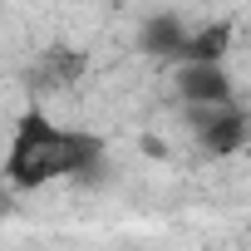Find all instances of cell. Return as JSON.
<instances>
[{
	"mask_svg": "<svg viewBox=\"0 0 251 251\" xmlns=\"http://www.w3.org/2000/svg\"><path fill=\"white\" fill-rule=\"evenodd\" d=\"M177 94L192 108H231L236 103V84L222 64H182L177 69Z\"/></svg>",
	"mask_w": 251,
	"mask_h": 251,
	"instance_id": "obj_4",
	"label": "cell"
},
{
	"mask_svg": "<svg viewBox=\"0 0 251 251\" xmlns=\"http://www.w3.org/2000/svg\"><path fill=\"white\" fill-rule=\"evenodd\" d=\"M5 212H10V197H0V217H5Z\"/></svg>",
	"mask_w": 251,
	"mask_h": 251,
	"instance_id": "obj_7",
	"label": "cell"
},
{
	"mask_svg": "<svg viewBox=\"0 0 251 251\" xmlns=\"http://www.w3.org/2000/svg\"><path fill=\"white\" fill-rule=\"evenodd\" d=\"M138 45H143L148 54H158V59H177L182 45H187V25H182V15H173V10L148 15L143 30H138Z\"/></svg>",
	"mask_w": 251,
	"mask_h": 251,
	"instance_id": "obj_5",
	"label": "cell"
},
{
	"mask_svg": "<svg viewBox=\"0 0 251 251\" xmlns=\"http://www.w3.org/2000/svg\"><path fill=\"white\" fill-rule=\"evenodd\" d=\"M192 128L202 133V148L212 158H231L246 148V108H192Z\"/></svg>",
	"mask_w": 251,
	"mask_h": 251,
	"instance_id": "obj_3",
	"label": "cell"
},
{
	"mask_svg": "<svg viewBox=\"0 0 251 251\" xmlns=\"http://www.w3.org/2000/svg\"><path fill=\"white\" fill-rule=\"evenodd\" d=\"M226 45H231V20H217V25H207V30H197V35H187V45H182V64H222V54H226Z\"/></svg>",
	"mask_w": 251,
	"mask_h": 251,
	"instance_id": "obj_6",
	"label": "cell"
},
{
	"mask_svg": "<svg viewBox=\"0 0 251 251\" xmlns=\"http://www.w3.org/2000/svg\"><path fill=\"white\" fill-rule=\"evenodd\" d=\"M84 69H89V54H84V50H74V45H50V50H40V59L25 69V89H30V94H59V89L79 84Z\"/></svg>",
	"mask_w": 251,
	"mask_h": 251,
	"instance_id": "obj_2",
	"label": "cell"
},
{
	"mask_svg": "<svg viewBox=\"0 0 251 251\" xmlns=\"http://www.w3.org/2000/svg\"><path fill=\"white\" fill-rule=\"evenodd\" d=\"M99 158H103V138L99 133L59 128L45 108L30 103L20 113V123H15V138H10V153H5V182L20 187V192H35L45 182L89 173Z\"/></svg>",
	"mask_w": 251,
	"mask_h": 251,
	"instance_id": "obj_1",
	"label": "cell"
}]
</instances>
